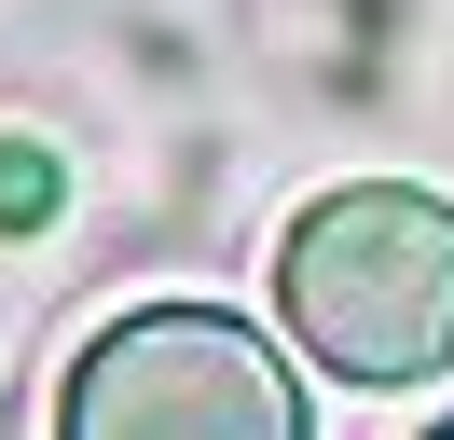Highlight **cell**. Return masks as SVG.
I'll return each instance as SVG.
<instances>
[{
    "label": "cell",
    "mask_w": 454,
    "mask_h": 440,
    "mask_svg": "<svg viewBox=\"0 0 454 440\" xmlns=\"http://www.w3.org/2000/svg\"><path fill=\"white\" fill-rule=\"evenodd\" d=\"M276 317L344 385H427L454 358V207L413 179H344L276 234Z\"/></svg>",
    "instance_id": "obj_1"
},
{
    "label": "cell",
    "mask_w": 454,
    "mask_h": 440,
    "mask_svg": "<svg viewBox=\"0 0 454 440\" xmlns=\"http://www.w3.org/2000/svg\"><path fill=\"white\" fill-rule=\"evenodd\" d=\"M56 440H317L276 330L221 302H138L56 385Z\"/></svg>",
    "instance_id": "obj_2"
},
{
    "label": "cell",
    "mask_w": 454,
    "mask_h": 440,
    "mask_svg": "<svg viewBox=\"0 0 454 440\" xmlns=\"http://www.w3.org/2000/svg\"><path fill=\"white\" fill-rule=\"evenodd\" d=\"M56 152H42V138H0V234H42V220H56Z\"/></svg>",
    "instance_id": "obj_3"
},
{
    "label": "cell",
    "mask_w": 454,
    "mask_h": 440,
    "mask_svg": "<svg viewBox=\"0 0 454 440\" xmlns=\"http://www.w3.org/2000/svg\"><path fill=\"white\" fill-rule=\"evenodd\" d=\"M427 440H454V427H427Z\"/></svg>",
    "instance_id": "obj_4"
}]
</instances>
